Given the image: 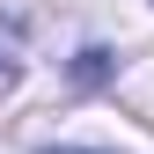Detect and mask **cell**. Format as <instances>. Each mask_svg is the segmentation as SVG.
Listing matches in <instances>:
<instances>
[{
  "label": "cell",
  "mask_w": 154,
  "mask_h": 154,
  "mask_svg": "<svg viewBox=\"0 0 154 154\" xmlns=\"http://www.w3.org/2000/svg\"><path fill=\"white\" fill-rule=\"evenodd\" d=\"M0 81H8V51H0Z\"/></svg>",
  "instance_id": "obj_3"
},
{
  "label": "cell",
  "mask_w": 154,
  "mask_h": 154,
  "mask_svg": "<svg viewBox=\"0 0 154 154\" xmlns=\"http://www.w3.org/2000/svg\"><path fill=\"white\" fill-rule=\"evenodd\" d=\"M73 73H81V81H103V73H110V51H81V66H73Z\"/></svg>",
  "instance_id": "obj_1"
},
{
  "label": "cell",
  "mask_w": 154,
  "mask_h": 154,
  "mask_svg": "<svg viewBox=\"0 0 154 154\" xmlns=\"http://www.w3.org/2000/svg\"><path fill=\"white\" fill-rule=\"evenodd\" d=\"M44 154H88V147H44Z\"/></svg>",
  "instance_id": "obj_2"
}]
</instances>
